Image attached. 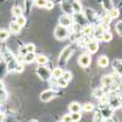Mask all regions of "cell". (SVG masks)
<instances>
[{
    "label": "cell",
    "instance_id": "4",
    "mask_svg": "<svg viewBox=\"0 0 122 122\" xmlns=\"http://www.w3.org/2000/svg\"><path fill=\"white\" fill-rule=\"evenodd\" d=\"M83 16L87 20V22H89L90 25H93L95 21H98V15L92 7H86L84 10H82Z\"/></svg>",
    "mask_w": 122,
    "mask_h": 122
},
{
    "label": "cell",
    "instance_id": "42",
    "mask_svg": "<svg viewBox=\"0 0 122 122\" xmlns=\"http://www.w3.org/2000/svg\"><path fill=\"white\" fill-rule=\"evenodd\" d=\"M61 122H72L70 114H68V115H64V116H62V118H61Z\"/></svg>",
    "mask_w": 122,
    "mask_h": 122
},
{
    "label": "cell",
    "instance_id": "31",
    "mask_svg": "<svg viewBox=\"0 0 122 122\" xmlns=\"http://www.w3.org/2000/svg\"><path fill=\"white\" fill-rule=\"evenodd\" d=\"M81 106H82V110L86 111V112H90V111L94 110V105L92 104V103H86V104L81 105Z\"/></svg>",
    "mask_w": 122,
    "mask_h": 122
},
{
    "label": "cell",
    "instance_id": "16",
    "mask_svg": "<svg viewBox=\"0 0 122 122\" xmlns=\"http://www.w3.org/2000/svg\"><path fill=\"white\" fill-rule=\"evenodd\" d=\"M36 56H37L36 53H27L25 56H22V60L25 64H32V62H34Z\"/></svg>",
    "mask_w": 122,
    "mask_h": 122
},
{
    "label": "cell",
    "instance_id": "26",
    "mask_svg": "<svg viewBox=\"0 0 122 122\" xmlns=\"http://www.w3.org/2000/svg\"><path fill=\"white\" fill-rule=\"evenodd\" d=\"M15 18H16V20H15V22H16L20 27H25V25H26V22H27V18H26L25 15L17 16V17H15Z\"/></svg>",
    "mask_w": 122,
    "mask_h": 122
},
{
    "label": "cell",
    "instance_id": "10",
    "mask_svg": "<svg viewBox=\"0 0 122 122\" xmlns=\"http://www.w3.org/2000/svg\"><path fill=\"white\" fill-rule=\"evenodd\" d=\"M100 82H101V86H103L101 88L105 89V88H107L109 86H111L114 83V77L111 75H105V76H103V78H101Z\"/></svg>",
    "mask_w": 122,
    "mask_h": 122
},
{
    "label": "cell",
    "instance_id": "38",
    "mask_svg": "<svg viewBox=\"0 0 122 122\" xmlns=\"http://www.w3.org/2000/svg\"><path fill=\"white\" fill-rule=\"evenodd\" d=\"M23 70H25L23 65H22L21 62H18V64L16 65V67H15V71H14V72H17V73H21V72H23Z\"/></svg>",
    "mask_w": 122,
    "mask_h": 122
},
{
    "label": "cell",
    "instance_id": "19",
    "mask_svg": "<svg viewBox=\"0 0 122 122\" xmlns=\"http://www.w3.org/2000/svg\"><path fill=\"white\" fill-rule=\"evenodd\" d=\"M7 72H9V71H7L6 62H5L4 60H0V81H1V79L6 76Z\"/></svg>",
    "mask_w": 122,
    "mask_h": 122
},
{
    "label": "cell",
    "instance_id": "20",
    "mask_svg": "<svg viewBox=\"0 0 122 122\" xmlns=\"http://www.w3.org/2000/svg\"><path fill=\"white\" fill-rule=\"evenodd\" d=\"M36 62L38 64V65H46L48 62H49V59H48V56H45V55H37L36 56Z\"/></svg>",
    "mask_w": 122,
    "mask_h": 122
},
{
    "label": "cell",
    "instance_id": "13",
    "mask_svg": "<svg viewBox=\"0 0 122 122\" xmlns=\"http://www.w3.org/2000/svg\"><path fill=\"white\" fill-rule=\"evenodd\" d=\"M99 111H100L101 116H103V118H110V117H112V114H114V110L111 107H109V106L101 107Z\"/></svg>",
    "mask_w": 122,
    "mask_h": 122
},
{
    "label": "cell",
    "instance_id": "34",
    "mask_svg": "<svg viewBox=\"0 0 122 122\" xmlns=\"http://www.w3.org/2000/svg\"><path fill=\"white\" fill-rule=\"evenodd\" d=\"M61 77H62L64 79H66L67 82H70V81L72 79V73H71V71H64Z\"/></svg>",
    "mask_w": 122,
    "mask_h": 122
},
{
    "label": "cell",
    "instance_id": "22",
    "mask_svg": "<svg viewBox=\"0 0 122 122\" xmlns=\"http://www.w3.org/2000/svg\"><path fill=\"white\" fill-rule=\"evenodd\" d=\"M101 40H103V42H105V43H110L111 40H112V33H111L110 30L105 29L104 33L101 34Z\"/></svg>",
    "mask_w": 122,
    "mask_h": 122
},
{
    "label": "cell",
    "instance_id": "3",
    "mask_svg": "<svg viewBox=\"0 0 122 122\" xmlns=\"http://www.w3.org/2000/svg\"><path fill=\"white\" fill-rule=\"evenodd\" d=\"M70 36V29L67 27H64V26H56L55 27V30H54V37L57 39V40H65L67 39Z\"/></svg>",
    "mask_w": 122,
    "mask_h": 122
},
{
    "label": "cell",
    "instance_id": "11",
    "mask_svg": "<svg viewBox=\"0 0 122 122\" xmlns=\"http://www.w3.org/2000/svg\"><path fill=\"white\" fill-rule=\"evenodd\" d=\"M71 7H72L73 14H81L83 10L82 3H81L79 0H72V1H71Z\"/></svg>",
    "mask_w": 122,
    "mask_h": 122
},
{
    "label": "cell",
    "instance_id": "46",
    "mask_svg": "<svg viewBox=\"0 0 122 122\" xmlns=\"http://www.w3.org/2000/svg\"><path fill=\"white\" fill-rule=\"evenodd\" d=\"M29 122H38V121H37V120H30Z\"/></svg>",
    "mask_w": 122,
    "mask_h": 122
},
{
    "label": "cell",
    "instance_id": "6",
    "mask_svg": "<svg viewBox=\"0 0 122 122\" xmlns=\"http://www.w3.org/2000/svg\"><path fill=\"white\" fill-rule=\"evenodd\" d=\"M73 23V20H72V15H61L59 17V25L60 26H64V27H71V25Z\"/></svg>",
    "mask_w": 122,
    "mask_h": 122
},
{
    "label": "cell",
    "instance_id": "12",
    "mask_svg": "<svg viewBox=\"0 0 122 122\" xmlns=\"http://www.w3.org/2000/svg\"><path fill=\"white\" fill-rule=\"evenodd\" d=\"M93 30H94L93 25H84L81 28V34L82 36H93Z\"/></svg>",
    "mask_w": 122,
    "mask_h": 122
},
{
    "label": "cell",
    "instance_id": "32",
    "mask_svg": "<svg viewBox=\"0 0 122 122\" xmlns=\"http://www.w3.org/2000/svg\"><path fill=\"white\" fill-rule=\"evenodd\" d=\"M70 116H71V120H72V122H78V121H81V118H82V115H81V112H71Z\"/></svg>",
    "mask_w": 122,
    "mask_h": 122
},
{
    "label": "cell",
    "instance_id": "30",
    "mask_svg": "<svg viewBox=\"0 0 122 122\" xmlns=\"http://www.w3.org/2000/svg\"><path fill=\"white\" fill-rule=\"evenodd\" d=\"M104 95H105V90L103 88H97L93 92V97L97 98V99H100L101 97H104Z\"/></svg>",
    "mask_w": 122,
    "mask_h": 122
},
{
    "label": "cell",
    "instance_id": "24",
    "mask_svg": "<svg viewBox=\"0 0 122 122\" xmlns=\"http://www.w3.org/2000/svg\"><path fill=\"white\" fill-rule=\"evenodd\" d=\"M121 64H122L121 59H115L112 61V67L116 71V73H118V75H121Z\"/></svg>",
    "mask_w": 122,
    "mask_h": 122
},
{
    "label": "cell",
    "instance_id": "47",
    "mask_svg": "<svg viewBox=\"0 0 122 122\" xmlns=\"http://www.w3.org/2000/svg\"><path fill=\"white\" fill-rule=\"evenodd\" d=\"M68 1H72V0H68Z\"/></svg>",
    "mask_w": 122,
    "mask_h": 122
},
{
    "label": "cell",
    "instance_id": "44",
    "mask_svg": "<svg viewBox=\"0 0 122 122\" xmlns=\"http://www.w3.org/2000/svg\"><path fill=\"white\" fill-rule=\"evenodd\" d=\"M1 88H4V84H3V83H0V89H1Z\"/></svg>",
    "mask_w": 122,
    "mask_h": 122
},
{
    "label": "cell",
    "instance_id": "1",
    "mask_svg": "<svg viewBox=\"0 0 122 122\" xmlns=\"http://www.w3.org/2000/svg\"><path fill=\"white\" fill-rule=\"evenodd\" d=\"M72 54H73V48L71 45H67V46H65L62 50H61L60 56H59V61H57L59 67L64 68L67 65L68 60L71 59V55H72Z\"/></svg>",
    "mask_w": 122,
    "mask_h": 122
},
{
    "label": "cell",
    "instance_id": "17",
    "mask_svg": "<svg viewBox=\"0 0 122 122\" xmlns=\"http://www.w3.org/2000/svg\"><path fill=\"white\" fill-rule=\"evenodd\" d=\"M21 29H22V27H20L15 21H12L11 23H10V28H9V32H10V33H12V34H18L20 32H21Z\"/></svg>",
    "mask_w": 122,
    "mask_h": 122
},
{
    "label": "cell",
    "instance_id": "14",
    "mask_svg": "<svg viewBox=\"0 0 122 122\" xmlns=\"http://www.w3.org/2000/svg\"><path fill=\"white\" fill-rule=\"evenodd\" d=\"M109 64H110V60H109V57H107L106 55L99 56V59H98V66H99V67L105 68V67L109 66Z\"/></svg>",
    "mask_w": 122,
    "mask_h": 122
},
{
    "label": "cell",
    "instance_id": "27",
    "mask_svg": "<svg viewBox=\"0 0 122 122\" xmlns=\"http://www.w3.org/2000/svg\"><path fill=\"white\" fill-rule=\"evenodd\" d=\"M107 15H109V17L112 20V18H117V17H120V10L117 9V7H112L110 10V11L107 12Z\"/></svg>",
    "mask_w": 122,
    "mask_h": 122
},
{
    "label": "cell",
    "instance_id": "41",
    "mask_svg": "<svg viewBox=\"0 0 122 122\" xmlns=\"http://www.w3.org/2000/svg\"><path fill=\"white\" fill-rule=\"evenodd\" d=\"M27 54V50H26V46L25 45H21L18 49V55H21V56H25Z\"/></svg>",
    "mask_w": 122,
    "mask_h": 122
},
{
    "label": "cell",
    "instance_id": "36",
    "mask_svg": "<svg viewBox=\"0 0 122 122\" xmlns=\"http://www.w3.org/2000/svg\"><path fill=\"white\" fill-rule=\"evenodd\" d=\"M33 4L37 7H44L46 4V0H33Z\"/></svg>",
    "mask_w": 122,
    "mask_h": 122
},
{
    "label": "cell",
    "instance_id": "39",
    "mask_svg": "<svg viewBox=\"0 0 122 122\" xmlns=\"http://www.w3.org/2000/svg\"><path fill=\"white\" fill-rule=\"evenodd\" d=\"M54 6H55L54 1H51V0H46V4H45L44 9H46V10H53Z\"/></svg>",
    "mask_w": 122,
    "mask_h": 122
},
{
    "label": "cell",
    "instance_id": "49",
    "mask_svg": "<svg viewBox=\"0 0 122 122\" xmlns=\"http://www.w3.org/2000/svg\"><path fill=\"white\" fill-rule=\"evenodd\" d=\"M3 1H4V0H3Z\"/></svg>",
    "mask_w": 122,
    "mask_h": 122
},
{
    "label": "cell",
    "instance_id": "5",
    "mask_svg": "<svg viewBox=\"0 0 122 122\" xmlns=\"http://www.w3.org/2000/svg\"><path fill=\"white\" fill-rule=\"evenodd\" d=\"M57 93L54 90V89H46L44 92H42V94H40V100L43 101V103H49V101H51L54 98H56Z\"/></svg>",
    "mask_w": 122,
    "mask_h": 122
},
{
    "label": "cell",
    "instance_id": "35",
    "mask_svg": "<svg viewBox=\"0 0 122 122\" xmlns=\"http://www.w3.org/2000/svg\"><path fill=\"white\" fill-rule=\"evenodd\" d=\"M26 46V50H27V53H36V45L33 43H28L25 45Z\"/></svg>",
    "mask_w": 122,
    "mask_h": 122
},
{
    "label": "cell",
    "instance_id": "25",
    "mask_svg": "<svg viewBox=\"0 0 122 122\" xmlns=\"http://www.w3.org/2000/svg\"><path fill=\"white\" fill-rule=\"evenodd\" d=\"M62 72H64V70L61 68V67H55V68H53V71H51V78L56 79V78L61 77Z\"/></svg>",
    "mask_w": 122,
    "mask_h": 122
},
{
    "label": "cell",
    "instance_id": "23",
    "mask_svg": "<svg viewBox=\"0 0 122 122\" xmlns=\"http://www.w3.org/2000/svg\"><path fill=\"white\" fill-rule=\"evenodd\" d=\"M101 5H103V7L105 9V11H106V12H109L110 10L114 7L112 0H101Z\"/></svg>",
    "mask_w": 122,
    "mask_h": 122
},
{
    "label": "cell",
    "instance_id": "40",
    "mask_svg": "<svg viewBox=\"0 0 122 122\" xmlns=\"http://www.w3.org/2000/svg\"><path fill=\"white\" fill-rule=\"evenodd\" d=\"M116 32H117L118 36L122 34V21H118V22L116 23Z\"/></svg>",
    "mask_w": 122,
    "mask_h": 122
},
{
    "label": "cell",
    "instance_id": "9",
    "mask_svg": "<svg viewBox=\"0 0 122 122\" xmlns=\"http://www.w3.org/2000/svg\"><path fill=\"white\" fill-rule=\"evenodd\" d=\"M60 7H61V11L65 15H72L73 14L72 7H71V1H68V0H61Z\"/></svg>",
    "mask_w": 122,
    "mask_h": 122
},
{
    "label": "cell",
    "instance_id": "45",
    "mask_svg": "<svg viewBox=\"0 0 122 122\" xmlns=\"http://www.w3.org/2000/svg\"><path fill=\"white\" fill-rule=\"evenodd\" d=\"M3 46V42H1V39H0V48Z\"/></svg>",
    "mask_w": 122,
    "mask_h": 122
},
{
    "label": "cell",
    "instance_id": "2",
    "mask_svg": "<svg viewBox=\"0 0 122 122\" xmlns=\"http://www.w3.org/2000/svg\"><path fill=\"white\" fill-rule=\"evenodd\" d=\"M37 75L42 81H49V79H51V70L46 67L45 65H38Z\"/></svg>",
    "mask_w": 122,
    "mask_h": 122
},
{
    "label": "cell",
    "instance_id": "15",
    "mask_svg": "<svg viewBox=\"0 0 122 122\" xmlns=\"http://www.w3.org/2000/svg\"><path fill=\"white\" fill-rule=\"evenodd\" d=\"M68 110H70V114L71 112H81L82 111V106L77 101H73V103H71L68 105Z\"/></svg>",
    "mask_w": 122,
    "mask_h": 122
},
{
    "label": "cell",
    "instance_id": "28",
    "mask_svg": "<svg viewBox=\"0 0 122 122\" xmlns=\"http://www.w3.org/2000/svg\"><path fill=\"white\" fill-rule=\"evenodd\" d=\"M55 81H56V86H57L59 88H66V87L68 86V82H67L66 79H64L62 77H59V78H56Z\"/></svg>",
    "mask_w": 122,
    "mask_h": 122
},
{
    "label": "cell",
    "instance_id": "48",
    "mask_svg": "<svg viewBox=\"0 0 122 122\" xmlns=\"http://www.w3.org/2000/svg\"><path fill=\"white\" fill-rule=\"evenodd\" d=\"M59 122H61V121H59Z\"/></svg>",
    "mask_w": 122,
    "mask_h": 122
},
{
    "label": "cell",
    "instance_id": "43",
    "mask_svg": "<svg viewBox=\"0 0 122 122\" xmlns=\"http://www.w3.org/2000/svg\"><path fill=\"white\" fill-rule=\"evenodd\" d=\"M103 122H114V120H112V117H110V118H104Z\"/></svg>",
    "mask_w": 122,
    "mask_h": 122
},
{
    "label": "cell",
    "instance_id": "21",
    "mask_svg": "<svg viewBox=\"0 0 122 122\" xmlns=\"http://www.w3.org/2000/svg\"><path fill=\"white\" fill-rule=\"evenodd\" d=\"M11 14H12L14 17H17V16L23 15L22 6H20V5H15V6H12V9H11Z\"/></svg>",
    "mask_w": 122,
    "mask_h": 122
},
{
    "label": "cell",
    "instance_id": "37",
    "mask_svg": "<svg viewBox=\"0 0 122 122\" xmlns=\"http://www.w3.org/2000/svg\"><path fill=\"white\" fill-rule=\"evenodd\" d=\"M6 99H7V92L4 88H1L0 89V101H5Z\"/></svg>",
    "mask_w": 122,
    "mask_h": 122
},
{
    "label": "cell",
    "instance_id": "7",
    "mask_svg": "<svg viewBox=\"0 0 122 122\" xmlns=\"http://www.w3.org/2000/svg\"><path fill=\"white\" fill-rule=\"evenodd\" d=\"M99 48H100V45H99V42L98 40H95V39H93V40H90L89 43H87L86 44V49H87V51H88V54H95L98 50H99Z\"/></svg>",
    "mask_w": 122,
    "mask_h": 122
},
{
    "label": "cell",
    "instance_id": "29",
    "mask_svg": "<svg viewBox=\"0 0 122 122\" xmlns=\"http://www.w3.org/2000/svg\"><path fill=\"white\" fill-rule=\"evenodd\" d=\"M10 33L9 32V29H0V39H1V42H5V40H7L9 39V37H10Z\"/></svg>",
    "mask_w": 122,
    "mask_h": 122
},
{
    "label": "cell",
    "instance_id": "33",
    "mask_svg": "<svg viewBox=\"0 0 122 122\" xmlns=\"http://www.w3.org/2000/svg\"><path fill=\"white\" fill-rule=\"evenodd\" d=\"M103 121H104V118H103V116H101L100 111H99V110L95 111L94 116H93V122H103Z\"/></svg>",
    "mask_w": 122,
    "mask_h": 122
},
{
    "label": "cell",
    "instance_id": "8",
    "mask_svg": "<svg viewBox=\"0 0 122 122\" xmlns=\"http://www.w3.org/2000/svg\"><path fill=\"white\" fill-rule=\"evenodd\" d=\"M90 62H92V56H90V54H88V53L82 54V55L79 56V59H78L79 66L83 67V68H87V67L90 65Z\"/></svg>",
    "mask_w": 122,
    "mask_h": 122
},
{
    "label": "cell",
    "instance_id": "18",
    "mask_svg": "<svg viewBox=\"0 0 122 122\" xmlns=\"http://www.w3.org/2000/svg\"><path fill=\"white\" fill-rule=\"evenodd\" d=\"M33 5V0H25L23 5H22V10H23V14L28 15L30 12V7Z\"/></svg>",
    "mask_w": 122,
    "mask_h": 122
}]
</instances>
